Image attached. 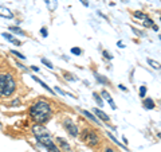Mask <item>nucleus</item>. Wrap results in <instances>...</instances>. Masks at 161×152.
I'll return each mask as SVG.
<instances>
[{
    "instance_id": "nucleus-1",
    "label": "nucleus",
    "mask_w": 161,
    "mask_h": 152,
    "mask_svg": "<svg viewBox=\"0 0 161 152\" xmlns=\"http://www.w3.org/2000/svg\"><path fill=\"white\" fill-rule=\"evenodd\" d=\"M28 113L35 124H44L51 117V106L46 100H38L34 105L30 106Z\"/></svg>"
},
{
    "instance_id": "nucleus-2",
    "label": "nucleus",
    "mask_w": 161,
    "mask_h": 152,
    "mask_svg": "<svg viewBox=\"0 0 161 152\" xmlns=\"http://www.w3.org/2000/svg\"><path fill=\"white\" fill-rule=\"evenodd\" d=\"M16 81L11 73H0V98H7L15 93Z\"/></svg>"
},
{
    "instance_id": "nucleus-3",
    "label": "nucleus",
    "mask_w": 161,
    "mask_h": 152,
    "mask_svg": "<svg viewBox=\"0 0 161 152\" xmlns=\"http://www.w3.org/2000/svg\"><path fill=\"white\" fill-rule=\"evenodd\" d=\"M80 137H82V140L85 141L86 144H89L90 147H94V145H97V144L99 143V137L97 136V133L94 132V130L89 129V128L83 129V132H82V135H80Z\"/></svg>"
},
{
    "instance_id": "nucleus-4",
    "label": "nucleus",
    "mask_w": 161,
    "mask_h": 152,
    "mask_svg": "<svg viewBox=\"0 0 161 152\" xmlns=\"http://www.w3.org/2000/svg\"><path fill=\"white\" fill-rule=\"evenodd\" d=\"M63 127L64 129L67 130V133L71 136H78L79 135V129H78V127L72 122L71 119H64L63 120Z\"/></svg>"
},
{
    "instance_id": "nucleus-5",
    "label": "nucleus",
    "mask_w": 161,
    "mask_h": 152,
    "mask_svg": "<svg viewBox=\"0 0 161 152\" xmlns=\"http://www.w3.org/2000/svg\"><path fill=\"white\" fill-rule=\"evenodd\" d=\"M0 16L1 18H5V19H12L13 18V14L10 8H7L5 6H0Z\"/></svg>"
},
{
    "instance_id": "nucleus-6",
    "label": "nucleus",
    "mask_w": 161,
    "mask_h": 152,
    "mask_svg": "<svg viewBox=\"0 0 161 152\" xmlns=\"http://www.w3.org/2000/svg\"><path fill=\"white\" fill-rule=\"evenodd\" d=\"M44 3L48 11H55L58 8V0H44Z\"/></svg>"
},
{
    "instance_id": "nucleus-7",
    "label": "nucleus",
    "mask_w": 161,
    "mask_h": 152,
    "mask_svg": "<svg viewBox=\"0 0 161 152\" xmlns=\"http://www.w3.org/2000/svg\"><path fill=\"white\" fill-rule=\"evenodd\" d=\"M56 141H58V144L61 145V148L63 149V151H66V152H70L71 151V148H70V145L67 144V141L64 140V139H62V137H58L56 139Z\"/></svg>"
},
{
    "instance_id": "nucleus-8",
    "label": "nucleus",
    "mask_w": 161,
    "mask_h": 152,
    "mask_svg": "<svg viewBox=\"0 0 161 152\" xmlns=\"http://www.w3.org/2000/svg\"><path fill=\"white\" fill-rule=\"evenodd\" d=\"M3 38H5L7 41H10L11 43H13V44H16V46H20L21 44V42L20 41H18L16 38H13L11 34H8V33H3Z\"/></svg>"
},
{
    "instance_id": "nucleus-9",
    "label": "nucleus",
    "mask_w": 161,
    "mask_h": 152,
    "mask_svg": "<svg viewBox=\"0 0 161 152\" xmlns=\"http://www.w3.org/2000/svg\"><path fill=\"white\" fill-rule=\"evenodd\" d=\"M94 113H95L97 116L99 117V119H102V120H103V121H106V122H107V121H109V120H110V119H109V116H107V114L105 113V112L99 110V109H97V108L94 109Z\"/></svg>"
},
{
    "instance_id": "nucleus-10",
    "label": "nucleus",
    "mask_w": 161,
    "mask_h": 152,
    "mask_svg": "<svg viewBox=\"0 0 161 152\" xmlns=\"http://www.w3.org/2000/svg\"><path fill=\"white\" fill-rule=\"evenodd\" d=\"M31 77H32V79H34V81H36V82H38V84H40V85H42V86H43V87H44V89H46V90H48V92H50V93H51V94H54V90H51V89H50V87H48V86H47V85H46V84H44V82H43V81H42V79H39V78H38V77H36V76H31Z\"/></svg>"
},
{
    "instance_id": "nucleus-11",
    "label": "nucleus",
    "mask_w": 161,
    "mask_h": 152,
    "mask_svg": "<svg viewBox=\"0 0 161 152\" xmlns=\"http://www.w3.org/2000/svg\"><path fill=\"white\" fill-rule=\"evenodd\" d=\"M144 106L146 109H153L154 108V102H153L152 98H145L144 100Z\"/></svg>"
},
{
    "instance_id": "nucleus-12",
    "label": "nucleus",
    "mask_w": 161,
    "mask_h": 152,
    "mask_svg": "<svg viewBox=\"0 0 161 152\" xmlns=\"http://www.w3.org/2000/svg\"><path fill=\"white\" fill-rule=\"evenodd\" d=\"M82 113L85 114V116L87 117L89 120H91V121H94L95 124H98V125H99V121L95 119V116H94V114H91V113H90V112H87V110H82Z\"/></svg>"
},
{
    "instance_id": "nucleus-13",
    "label": "nucleus",
    "mask_w": 161,
    "mask_h": 152,
    "mask_svg": "<svg viewBox=\"0 0 161 152\" xmlns=\"http://www.w3.org/2000/svg\"><path fill=\"white\" fill-rule=\"evenodd\" d=\"M93 97H94V100H95V102L98 104L101 108H103V100H102L101 97H99V94L98 93H93Z\"/></svg>"
},
{
    "instance_id": "nucleus-14",
    "label": "nucleus",
    "mask_w": 161,
    "mask_h": 152,
    "mask_svg": "<svg viewBox=\"0 0 161 152\" xmlns=\"http://www.w3.org/2000/svg\"><path fill=\"white\" fill-rule=\"evenodd\" d=\"M10 31H12V33L18 34V35H24V31L21 30V28L16 27V26H11V27H10Z\"/></svg>"
},
{
    "instance_id": "nucleus-15",
    "label": "nucleus",
    "mask_w": 161,
    "mask_h": 152,
    "mask_svg": "<svg viewBox=\"0 0 161 152\" xmlns=\"http://www.w3.org/2000/svg\"><path fill=\"white\" fill-rule=\"evenodd\" d=\"M148 63H149L150 66H152L153 69H161V65L158 62H156V61H153V59H150V58H148Z\"/></svg>"
},
{
    "instance_id": "nucleus-16",
    "label": "nucleus",
    "mask_w": 161,
    "mask_h": 152,
    "mask_svg": "<svg viewBox=\"0 0 161 152\" xmlns=\"http://www.w3.org/2000/svg\"><path fill=\"white\" fill-rule=\"evenodd\" d=\"M42 63H43V65H44V66H47L48 69H54V65L50 62V61H47V59H46V58H42Z\"/></svg>"
},
{
    "instance_id": "nucleus-17",
    "label": "nucleus",
    "mask_w": 161,
    "mask_h": 152,
    "mask_svg": "<svg viewBox=\"0 0 161 152\" xmlns=\"http://www.w3.org/2000/svg\"><path fill=\"white\" fill-rule=\"evenodd\" d=\"M11 54H13L15 57H18V58H20V59H26V57H24L21 53H19V51H16V50H11Z\"/></svg>"
},
{
    "instance_id": "nucleus-18",
    "label": "nucleus",
    "mask_w": 161,
    "mask_h": 152,
    "mask_svg": "<svg viewBox=\"0 0 161 152\" xmlns=\"http://www.w3.org/2000/svg\"><path fill=\"white\" fill-rule=\"evenodd\" d=\"M134 18H138V19H145V18H146V15H145L144 12H141V11H137V12H134Z\"/></svg>"
},
{
    "instance_id": "nucleus-19",
    "label": "nucleus",
    "mask_w": 161,
    "mask_h": 152,
    "mask_svg": "<svg viewBox=\"0 0 161 152\" xmlns=\"http://www.w3.org/2000/svg\"><path fill=\"white\" fill-rule=\"evenodd\" d=\"M71 54H74V55H80V54H82V50H80L79 47H72V49H71Z\"/></svg>"
},
{
    "instance_id": "nucleus-20",
    "label": "nucleus",
    "mask_w": 161,
    "mask_h": 152,
    "mask_svg": "<svg viewBox=\"0 0 161 152\" xmlns=\"http://www.w3.org/2000/svg\"><path fill=\"white\" fill-rule=\"evenodd\" d=\"M145 94H146V86H141L140 87V97L145 98Z\"/></svg>"
},
{
    "instance_id": "nucleus-21",
    "label": "nucleus",
    "mask_w": 161,
    "mask_h": 152,
    "mask_svg": "<svg viewBox=\"0 0 161 152\" xmlns=\"http://www.w3.org/2000/svg\"><path fill=\"white\" fill-rule=\"evenodd\" d=\"M107 136H109V137L112 139V140L114 141L115 144H117V145H120V147H123V144H121V143H120V141H118V140H115V137H114V136L112 135V133H107ZM123 148H125V147H123ZM125 149H126V148H125Z\"/></svg>"
},
{
    "instance_id": "nucleus-22",
    "label": "nucleus",
    "mask_w": 161,
    "mask_h": 152,
    "mask_svg": "<svg viewBox=\"0 0 161 152\" xmlns=\"http://www.w3.org/2000/svg\"><path fill=\"white\" fill-rule=\"evenodd\" d=\"M152 24H153L152 20H150L148 16L145 18V19H144V26H145V27H149V26H152Z\"/></svg>"
},
{
    "instance_id": "nucleus-23",
    "label": "nucleus",
    "mask_w": 161,
    "mask_h": 152,
    "mask_svg": "<svg viewBox=\"0 0 161 152\" xmlns=\"http://www.w3.org/2000/svg\"><path fill=\"white\" fill-rule=\"evenodd\" d=\"M102 54H103V57L106 58V59H113V55L110 54L109 51H106V50H103V51H102Z\"/></svg>"
},
{
    "instance_id": "nucleus-24",
    "label": "nucleus",
    "mask_w": 161,
    "mask_h": 152,
    "mask_svg": "<svg viewBox=\"0 0 161 152\" xmlns=\"http://www.w3.org/2000/svg\"><path fill=\"white\" fill-rule=\"evenodd\" d=\"M40 34H42L43 38H47V35H48L47 28H46V27H42V28H40Z\"/></svg>"
},
{
    "instance_id": "nucleus-25",
    "label": "nucleus",
    "mask_w": 161,
    "mask_h": 152,
    "mask_svg": "<svg viewBox=\"0 0 161 152\" xmlns=\"http://www.w3.org/2000/svg\"><path fill=\"white\" fill-rule=\"evenodd\" d=\"M19 104H20V100H19V98H15V100L11 101L10 105H11V106H15V105H19Z\"/></svg>"
},
{
    "instance_id": "nucleus-26",
    "label": "nucleus",
    "mask_w": 161,
    "mask_h": 152,
    "mask_svg": "<svg viewBox=\"0 0 161 152\" xmlns=\"http://www.w3.org/2000/svg\"><path fill=\"white\" fill-rule=\"evenodd\" d=\"M95 78L98 79L99 82H103V84H107V79H106V78H103V77H102V78H101V77H99L98 74H95Z\"/></svg>"
},
{
    "instance_id": "nucleus-27",
    "label": "nucleus",
    "mask_w": 161,
    "mask_h": 152,
    "mask_svg": "<svg viewBox=\"0 0 161 152\" xmlns=\"http://www.w3.org/2000/svg\"><path fill=\"white\" fill-rule=\"evenodd\" d=\"M55 90H56V92L59 93V94H62V96H67V93H66V92H63V90H61V89H59L58 86L55 87Z\"/></svg>"
},
{
    "instance_id": "nucleus-28",
    "label": "nucleus",
    "mask_w": 161,
    "mask_h": 152,
    "mask_svg": "<svg viewBox=\"0 0 161 152\" xmlns=\"http://www.w3.org/2000/svg\"><path fill=\"white\" fill-rule=\"evenodd\" d=\"M70 76H71V74H66V76H64V78H66V79H69V81H74V77H70Z\"/></svg>"
},
{
    "instance_id": "nucleus-29",
    "label": "nucleus",
    "mask_w": 161,
    "mask_h": 152,
    "mask_svg": "<svg viewBox=\"0 0 161 152\" xmlns=\"http://www.w3.org/2000/svg\"><path fill=\"white\" fill-rule=\"evenodd\" d=\"M117 46L120 47V49H122V47H125V44H123L122 41H120V42H117Z\"/></svg>"
},
{
    "instance_id": "nucleus-30",
    "label": "nucleus",
    "mask_w": 161,
    "mask_h": 152,
    "mask_svg": "<svg viewBox=\"0 0 161 152\" xmlns=\"http://www.w3.org/2000/svg\"><path fill=\"white\" fill-rule=\"evenodd\" d=\"M80 1H82V4L85 7H89V1H87V0H80Z\"/></svg>"
},
{
    "instance_id": "nucleus-31",
    "label": "nucleus",
    "mask_w": 161,
    "mask_h": 152,
    "mask_svg": "<svg viewBox=\"0 0 161 152\" xmlns=\"http://www.w3.org/2000/svg\"><path fill=\"white\" fill-rule=\"evenodd\" d=\"M118 86H120V89H121V90H123V92H128V89H126V87L123 86V85H118Z\"/></svg>"
},
{
    "instance_id": "nucleus-32",
    "label": "nucleus",
    "mask_w": 161,
    "mask_h": 152,
    "mask_svg": "<svg viewBox=\"0 0 161 152\" xmlns=\"http://www.w3.org/2000/svg\"><path fill=\"white\" fill-rule=\"evenodd\" d=\"M31 69L34 71H36V73H39V67H36V66H31Z\"/></svg>"
},
{
    "instance_id": "nucleus-33",
    "label": "nucleus",
    "mask_w": 161,
    "mask_h": 152,
    "mask_svg": "<svg viewBox=\"0 0 161 152\" xmlns=\"http://www.w3.org/2000/svg\"><path fill=\"white\" fill-rule=\"evenodd\" d=\"M152 27H153V30H154V31H158V27L156 24H152Z\"/></svg>"
},
{
    "instance_id": "nucleus-34",
    "label": "nucleus",
    "mask_w": 161,
    "mask_h": 152,
    "mask_svg": "<svg viewBox=\"0 0 161 152\" xmlns=\"http://www.w3.org/2000/svg\"><path fill=\"white\" fill-rule=\"evenodd\" d=\"M105 152H115L114 149H110V148H107V149H105Z\"/></svg>"
},
{
    "instance_id": "nucleus-35",
    "label": "nucleus",
    "mask_w": 161,
    "mask_h": 152,
    "mask_svg": "<svg viewBox=\"0 0 161 152\" xmlns=\"http://www.w3.org/2000/svg\"><path fill=\"white\" fill-rule=\"evenodd\" d=\"M160 39H161V36H160Z\"/></svg>"
}]
</instances>
